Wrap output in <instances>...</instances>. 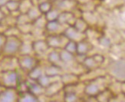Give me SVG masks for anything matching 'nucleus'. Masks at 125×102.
I'll return each instance as SVG.
<instances>
[{
	"mask_svg": "<svg viewBox=\"0 0 125 102\" xmlns=\"http://www.w3.org/2000/svg\"><path fill=\"white\" fill-rule=\"evenodd\" d=\"M22 45L21 40L16 36H9L5 38V41L2 51L7 55H13L21 50Z\"/></svg>",
	"mask_w": 125,
	"mask_h": 102,
	"instance_id": "1",
	"label": "nucleus"
},
{
	"mask_svg": "<svg viewBox=\"0 0 125 102\" xmlns=\"http://www.w3.org/2000/svg\"><path fill=\"white\" fill-rule=\"evenodd\" d=\"M19 65L21 67V68H23L24 70H27V71H29L37 66L35 58L31 57L29 55H24L21 56L19 58Z\"/></svg>",
	"mask_w": 125,
	"mask_h": 102,
	"instance_id": "2",
	"label": "nucleus"
},
{
	"mask_svg": "<svg viewBox=\"0 0 125 102\" xmlns=\"http://www.w3.org/2000/svg\"><path fill=\"white\" fill-rule=\"evenodd\" d=\"M63 24L59 22L58 20L56 21H47L45 29L47 31L50 32L52 34H55L61 29Z\"/></svg>",
	"mask_w": 125,
	"mask_h": 102,
	"instance_id": "3",
	"label": "nucleus"
},
{
	"mask_svg": "<svg viewBox=\"0 0 125 102\" xmlns=\"http://www.w3.org/2000/svg\"><path fill=\"white\" fill-rule=\"evenodd\" d=\"M45 41L48 47H52L55 49L58 48L62 44V38L55 34H52V35L48 36Z\"/></svg>",
	"mask_w": 125,
	"mask_h": 102,
	"instance_id": "4",
	"label": "nucleus"
},
{
	"mask_svg": "<svg viewBox=\"0 0 125 102\" xmlns=\"http://www.w3.org/2000/svg\"><path fill=\"white\" fill-rule=\"evenodd\" d=\"M26 15L28 16V18L30 20V21H31V22H33V21L37 20L39 18H40L42 15H43L41 13V12L39 11L37 5H33V6L28 11V12L26 13Z\"/></svg>",
	"mask_w": 125,
	"mask_h": 102,
	"instance_id": "5",
	"label": "nucleus"
},
{
	"mask_svg": "<svg viewBox=\"0 0 125 102\" xmlns=\"http://www.w3.org/2000/svg\"><path fill=\"white\" fill-rule=\"evenodd\" d=\"M48 48H49V47H48L46 41L39 40V41L34 42V44L32 45V49L39 54H42L45 51H46Z\"/></svg>",
	"mask_w": 125,
	"mask_h": 102,
	"instance_id": "6",
	"label": "nucleus"
},
{
	"mask_svg": "<svg viewBox=\"0 0 125 102\" xmlns=\"http://www.w3.org/2000/svg\"><path fill=\"white\" fill-rule=\"evenodd\" d=\"M19 0H9L5 5V9L9 14L19 12Z\"/></svg>",
	"mask_w": 125,
	"mask_h": 102,
	"instance_id": "7",
	"label": "nucleus"
},
{
	"mask_svg": "<svg viewBox=\"0 0 125 102\" xmlns=\"http://www.w3.org/2000/svg\"><path fill=\"white\" fill-rule=\"evenodd\" d=\"M19 14H26L34 5L32 0H19Z\"/></svg>",
	"mask_w": 125,
	"mask_h": 102,
	"instance_id": "8",
	"label": "nucleus"
},
{
	"mask_svg": "<svg viewBox=\"0 0 125 102\" xmlns=\"http://www.w3.org/2000/svg\"><path fill=\"white\" fill-rule=\"evenodd\" d=\"M37 6L42 15H45L53 8V3L49 0H45V1L40 2Z\"/></svg>",
	"mask_w": 125,
	"mask_h": 102,
	"instance_id": "9",
	"label": "nucleus"
},
{
	"mask_svg": "<svg viewBox=\"0 0 125 102\" xmlns=\"http://www.w3.org/2000/svg\"><path fill=\"white\" fill-rule=\"evenodd\" d=\"M61 67H59L58 65H55V64H52L51 66L48 67L45 70V75L49 77H55L57 75L59 74V73L61 72L62 69L60 68Z\"/></svg>",
	"mask_w": 125,
	"mask_h": 102,
	"instance_id": "10",
	"label": "nucleus"
},
{
	"mask_svg": "<svg viewBox=\"0 0 125 102\" xmlns=\"http://www.w3.org/2000/svg\"><path fill=\"white\" fill-rule=\"evenodd\" d=\"M60 11H58L55 8H52L49 12H48L45 15H44L45 18L47 21H56L58 19Z\"/></svg>",
	"mask_w": 125,
	"mask_h": 102,
	"instance_id": "11",
	"label": "nucleus"
},
{
	"mask_svg": "<svg viewBox=\"0 0 125 102\" xmlns=\"http://www.w3.org/2000/svg\"><path fill=\"white\" fill-rule=\"evenodd\" d=\"M48 61H49L52 64H55L58 65V62H62L60 54L57 51H52L49 55H48Z\"/></svg>",
	"mask_w": 125,
	"mask_h": 102,
	"instance_id": "12",
	"label": "nucleus"
},
{
	"mask_svg": "<svg viewBox=\"0 0 125 102\" xmlns=\"http://www.w3.org/2000/svg\"><path fill=\"white\" fill-rule=\"evenodd\" d=\"M59 54H60V57H61L62 61L68 62L72 59V54L67 51L66 50H64V49L63 51H61L60 52H59Z\"/></svg>",
	"mask_w": 125,
	"mask_h": 102,
	"instance_id": "13",
	"label": "nucleus"
},
{
	"mask_svg": "<svg viewBox=\"0 0 125 102\" xmlns=\"http://www.w3.org/2000/svg\"><path fill=\"white\" fill-rule=\"evenodd\" d=\"M64 50L72 54L74 51H77V45H76L75 42H74L73 41H70L64 46Z\"/></svg>",
	"mask_w": 125,
	"mask_h": 102,
	"instance_id": "14",
	"label": "nucleus"
},
{
	"mask_svg": "<svg viewBox=\"0 0 125 102\" xmlns=\"http://www.w3.org/2000/svg\"><path fill=\"white\" fill-rule=\"evenodd\" d=\"M6 15L7 14L3 12V9H0V25L5 21V18H6Z\"/></svg>",
	"mask_w": 125,
	"mask_h": 102,
	"instance_id": "15",
	"label": "nucleus"
},
{
	"mask_svg": "<svg viewBox=\"0 0 125 102\" xmlns=\"http://www.w3.org/2000/svg\"><path fill=\"white\" fill-rule=\"evenodd\" d=\"M5 38H6V37H5L3 34L0 33V50L2 49L5 41Z\"/></svg>",
	"mask_w": 125,
	"mask_h": 102,
	"instance_id": "16",
	"label": "nucleus"
},
{
	"mask_svg": "<svg viewBox=\"0 0 125 102\" xmlns=\"http://www.w3.org/2000/svg\"><path fill=\"white\" fill-rule=\"evenodd\" d=\"M8 1H9V0H0V9L5 8V5H6Z\"/></svg>",
	"mask_w": 125,
	"mask_h": 102,
	"instance_id": "17",
	"label": "nucleus"
}]
</instances>
